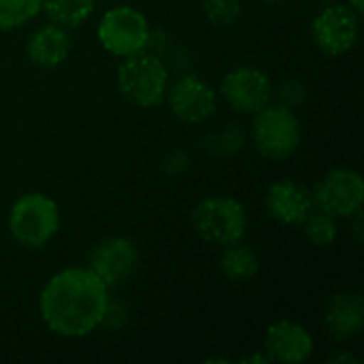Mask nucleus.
I'll use <instances>...</instances> for the list:
<instances>
[{
  "mask_svg": "<svg viewBox=\"0 0 364 364\" xmlns=\"http://www.w3.org/2000/svg\"><path fill=\"white\" fill-rule=\"evenodd\" d=\"M220 96L232 111L241 115H254L273 102L275 87L262 68L237 66L222 77Z\"/></svg>",
  "mask_w": 364,
  "mask_h": 364,
  "instance_id": "9",
  "label": "nucleus"
},
{
  "mask_svg": "<svg viewBox=\"0 0 364 364\" xmlns=\"http://www.w3.org/2000/svg\"><path fill=\"white\" fill-rule=\"evenodd\" d=\"M96 9V0H43V13L66 30L83 26Z\"/></svg>",
  "mask_w": 364,
  "mask_h": 364,
  "instance_id": "17",
  "label": "nucleus"
},
{
  "mask_svg": "<svg viewBox=\"0 0 364 364\" xmlns=\"http://www.w3.org/2000/svg\"><path fill=\"white\" fill-rule=\"evenodd\" d=\"M139 267V250L128 237L102 239L90 254L87 269L111 290L132 279Z\"/></svg>",
  "mask_w": 364,
  "mask_h": 364,
  "instance_id": "11",
  "label": "nucleus"
},
{
  "mask_svg": "<svg viewBox=\"0 0 364 364\" xmlns=\"http://www.w3.org/2000/svg\"><path fill=\"white\" fill-rule=\"evenodd\" d=\"M149 30L151 28L143 11L128 4H117L105 11L98 21L96 36L107 53L115 58H128L147 49Z\"/></svg>",
  "mask_w": 364,
  "mask_h": 364,
  "instance_id": "6",
  "label": "nucleus"
},
{
  "mask_svg": "<svg viewBox=\"0 0 364 364\" xmlns=\"http://www.w3.org/2000/svg\"><path fill=\"white\" fill-rule=\"evenodd\" d=\"M192 226L200 239L224 247L243 241L247 232V211L241 200L232 196H207L192 209Z\"/></svg>",
  "mask_w": 364,
  "mask_h": 364,
  "instance_id": "5",
  "label": "nucleus"
},
{
  "mask_svg": "<svg viewBox=\"0 0 364 364\" xmlns=\"http://www.w3.org/2000/svg\"><path fill=\"white\" fill-rule=\"evenodd\" d=\"M109 307V288L87 267L58 271L45 282L38 296L43 324L64 339L92 335L105 324Z\"/></svg>",
  "mask_w": 364,
  "mask_h": 364,
  "instance_id": "1",
  "label": "nucleus"
},
{
  "mask_svg": "<svg viewBox=\"0 0 364 364\" xmlns=\"http://www.w3.org/2000/svg\"><path fill=\"white\" fill-rule=\"evenodd\" d=\"M160 168L168 177L183 175L190 168V156H188V151H183V149H171V151H166L162 156V160H160Z\"/></svg>",
  "mask_w": 364,
  "mask_h": 364,
  "instance_id": "23",
  "label": "nucleus"
},
{
  "mask_svg": "<svg viewBox=\"0 0 364 364\" xmlns=\"http://www.w3.org/2000/svg\"><path fill=\"white\" fill-rule=\"evenodd\" d=\"M243 11V0H203V13L218 28L232 26Z\"/></svg>",
  "mask_w": 364,
  "mask_h": 364,
  "instance_id": "21",
  "label": "nucleus"
},
{
  "mask_svg": "<svg viewBox=\"0 0 364 364\" xmlns=\"http://www.w3.org/2000/svg\"><path fill=\"white\" fill-rule=\"evenodd\" d=\"M314 337L311 333L292 320H279L273 322L262 341L264 356L269 363H286V364H301L307 363L314 354Z\"/></svg>",
  "mask_w": 364,
  "mask_h": 364,
  "instance_id": "12",
  "label": "nucleus"
},
{
  "mask_svg": "<svg viewBox=\"0 0 364 364\" xmlns=\"http://www.w3.org/2000/svg\"><path fill=\"white\" fill-rule=\"evenodd\" d=\"M264 2H282V0H264Z\"/></svg>",
  "mask_w": 364,
  "mask_h": 364,
  "instance_id": "28",
  "label": "nucleus"
},
{
  "mask_svg": "<svg viewBox=\"0 0 364 364\" xmlns=\"http://www.w3.org/2000/svg\"><path fill=\"white\" fill-rule=\"evenodd\" d=\"M360 19L350 4H328L311 21V41L328 58L346 55L360 38Z\"/></svg>",
  "mask_w": 364,
  "mask_h": 364,
  "instance_id": "7",
  "label": "nucleus"
},
{
  "mask_svg": "<svg viewBox=\"0 0 364 364\" xmlns=\"http://www.w3.org/2000/svg\"><path fill=\"white\" fill-rule=\"evenodd\" d=\"M243 143H245V132H243L241 124L232 122V124H226L222 130L211 132L209 136H205L203 139V149L209 156L226 158V156L237 154L243 147Z\"/></svg>",
  "mask_w": 364,
  "mask_h": 364,
  "instance_id": "18",
  "label": "nucleus"
},
{
  "mask_svg": "<svg viewBox=\"0 0 364 364\" xmlns=\"http://www.w3.org/2000/svg\"><path fill=\"white\" fill-rule=\"evenodd\" d=\"M6 228L15 243L28 250H41L60 230V207L47 194L28 192L11 205Z\"/></svg>",
  "mask_w": 364,
  "mask_h": 364,
  "instance_id": "3",
  "label": "nucleus"
},
{
  "mask_svg": "<svg viewBox=\"0 0 364 364\" xmlns=\"http://www.w3.org/2000/svg\"><path fill=\"white\" fill-rule=\"evenodd\" d=\"M328 363H358V358L356 356H352V354H335V356H331L328 358Z\"/></svg>",
  "mask_w": 364,
  "mask_h": 364,
  "instance_id": "25",
  "label": "nucleus"
},
{
  "mask_svg": "<svg viewBox=\"0 0 364 364\" xmlns=\"http://www.w3.org/2000/svg\"><path fill=\"white\" fill-rule=\"evenodd\" d=\"M267 213L284 226H301L316 209L311 190L296 179H279L264 194Z\"/></svg>",
  "mask_w": 364,
  "mask_h": 364,
  "instance_id": "13",
  "label": "nucleus"
},
{
  "mask_svg": "<svg viewBox=\"0 0 364 364\" xmlns=\"http://www.w3.org/2000/svg\"><path fill=\"white\" fill-rule=\"evenodd\" d=\"M307 241L311 245H318V247H326V245H333L337 235H339V226H337V218L320 211V209H314L307 220L301 224Z\"/></svg>",
  "mask_w": 364,
  "mask_h": 364,
  "instance_id": "19",
  "label": "nucleus"
},
{
  "mask_svg": "<svg viewBox=\"0 0 364 364\" xmlns=\"http://www.w3.org/2000/svg\"><path fill=\"white\" fill-rule=\"evenodd\" d=\"M220 271L228 282H247L258 275L260 271V258L258 254L245 245L243 241L224 245L222 256H220Z\"/></svg>",
  "mask_w": 364,
  "mask_h": 364,
  "instance_id": "16",
  "label": "nucleus"
},
{
  "mask_svg": "<svg viewBox=\"0 0 364 364\" xmlns=\"http://www.w3.org/2000/svg\"><path fill=\"white\" fill-rule=\"evenodd\" d=\"M316 209L337 218L350 220L364 205V181L354 168H331L311 190Z\"/></svg>",
  "mask_w": 364,
  "mask_h": 364,
  "instance_id": "8",
  "label": "nucleus"
},
{
  "mask_svg": "<svg viewBox=\"0 0 364 364\" xmlns=\"http://www.w3.org/2000/svg\"><path fill=\"white\" fill-rule=\"evenodd\" d=\"M277 102L279 105H284V107H288V109H296V107H301L303 102H305V98H307V90H305V85L301 83V81H296V79H288V81H284L279 87H277Z\"/></svg>",
  "mask_w": 364,
  "mask_h": 364,
  "instance_id": "22",
  "label": "nucleus"
},
{
  "mask_svg": "<svg viewBox=\"0 0 364 364\" xmlns=\"http://www.w3.org/2000/svg\"><path fill=\"white\" fill-rule=\"evenodd\" d=\"M171 113L183 124H205L218 111V92L198 75L186 73L168 81L164 96Z\"/></svg>",
  "mask_w": 364,
  "mask_h": 364,
  "instance_id": "10",
  "label": "nucleus"
},
{
  "mask_svg": "<svg viewBox=\"0 0 364 364\" xmlns=\"http://www.w3.org/2000/svg\"><path fill=\"white\" fill-rule=\"evenodd\" d=\"M73 41L66 28L58 23L38 26L26 41V55L41 68H55L70 55Z\"/></svg>",
  "mask_w": 364,
  "mask_h": 364,
  "instance_id": "15",
  "label": "nucleus"
},
{
  "mask_svg": "<svg viewBox=\"0 0 364 364\" xmlns=\"http://www.w3.org/2000/svg\"><path fill=\"white\" fill-rule=\"evenodd\" d=\"M43 11V0H0V30H15Z\"/></svg>",
  "mask_w": 364,
  "mask_h": 364,
  "instance_id": "20",
  "label": "nucleus"
},
{
  "mask_svg": "<svg viewBox=\"0 0 364 364\" xmlns=\"http://www.w3.org/2000/svg\"><path fill=\"white\" fill-rule=\"evenodd\" d=\"M171 81L168 66L162 55L151 51H139L134 55L122 58L117 66V90L134 107L151 109L158 107Z\"/></svg>",
  "mask_w": 364,
  "mask_h": 364,
  "instance_id": "2",
  "label": "nucleus"
},
{
  "mask_svg": "<svg viewBox=\"0 0 364 364\" xmlns=\"http://www.w3.org/2000/svg\"><path fill=\"white\" fill-rule=\"evenodd\" d=\"M324 326L337 341L354 339L364 328V299L356 290H346L328 301Z\"/></svg>",
  "mask_w": 364,
  "mask_h": 364,
  "instance_id": "14",
  "label": "nucleus"
},
{
  "mask_svg": "<svg viewBox=\"0 0 364 364\" xmlns=\"http://www.w3.org/2000/svg\"><path fill=\"white\" fill-rule=\"evenodd\" d=\"M301 139L303 128L294 109H288L279 102H271L258 113H254L252 143L262 158L286 160L299 149Z\"/></svg>",
  "mask_w": 364,
  "mask_h": 364,
  "instance_id": "4",
  "label": "nucleus"
},
{
  "mask_svg": "<svg viewBox=\"0 0 364 364\" xmlns=\"http://www.w3.org/2000/svg\"><path fill=\"white\" fill-rule=\"evenodd\" d=\"M348 4H350V6H352V9H354V11H356L358 15H360V17H363V15H364V0H348Z\"/></svg>",
  "mask_w": 364,
  "mask_h": 364,
  "instance_id": "26",
  "label": "nucleus"
},
{
  "mask_svg": "<svg viewBox=\"0 0 364 364\" xmlns=\"http://www.w3.org/2000/svg\"><path fill=\"white\" fill-rule=\"evenodd\" d=\"M350 222L354 224V235H356V241H363V209H360V211H356V213L350 218Z\"/></svg>",
  "mask_w": 364,
  "mask_h": 364,
  "instance_id": "24",
  "label": "nucleus"
},
{
  "mask_svg": "<svg viewBox=\"0 0 364 364\" xmlns=\"http://www.w3.org/2000/svg\"><path fill=\"white\" fill-rule=\"evenodd\" d=\"M243 363H269V358L264 356V354H256V356H247V358H243Z\"/></svg>",
  "mask_w": 364,
  "mask_h": 364,
  "instance_id": "27",
  "label": "nucleus"
}]
</instances>
